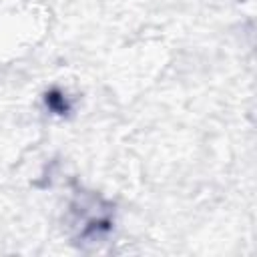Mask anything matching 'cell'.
<instances>
[{
  "mask_svg": "<svg viewBox=\"0 0 257 257\" xmlns=\"http://www.w3.org/2000/svg\"><path fill=\"white\" fill-rule=\"evenodd\" d=\"M46 104H48V108L54 110V112H66V110H68L66 98H64L58 90H50V92L46 94Z\"/></svg>",
  "mask_w": 257,
  "mask_h": 257,
  "instance_id": "6da1fadb",
  "label": "cell"
}]
</instances>
